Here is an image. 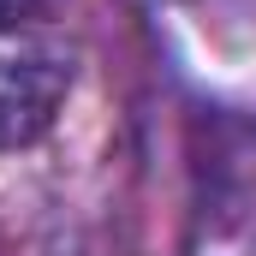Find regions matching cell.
<instances>
[{
    "label": "cell",
    "instance_id": "cell-1",
    "mask_svg": "<svg viewBox=\"0 0 256 256\" xmlns=\"http://www.w3.org/2000/svg\"><path fill=\"white\" fill-rule=\"evenodd\" d=\"M72 24L60 0H0V149H24L72 96Z\"/></svg>",
    "mask_w": 256,
    "mask_h": 256
}]
</instances>
